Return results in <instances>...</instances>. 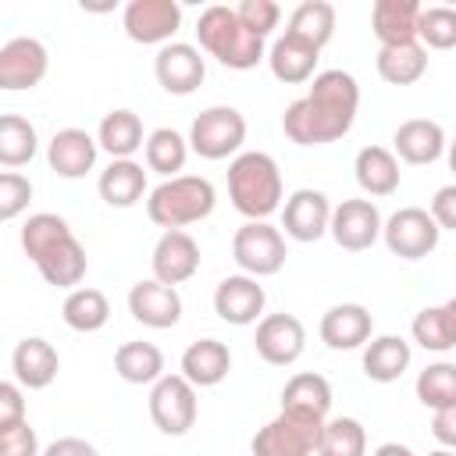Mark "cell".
<instances>
[{"instance_id":"1","label":"cell","mask_w":456,"mask_h":456,"mask_svg":"<svg viewBox=\"0 0 456 456\" xmlns=\"http://www.w3.org/2000/svg\"><path fill=\"white\" fill-rule=\"evenodd\" d=\"M360 110V86L349 71H317L306 96L292 100L281 114V128L296 146H324L342 139Z\"/></svg>"},{"instance_id":"2","label":"cell","mask_w":456,"mask_h":456,"mask_svg":"<svg viewBox=\"0 0 456 456\" xmlns=\"http://www.w3.org/2000/svg\"><path fill=\"white\" fill-rule=\"evenodd\" d=\"M21 249L25 256L36 264V271L43 274V281L57 285V289H78V281L86 278V249L75 239L71 224L61 214H32L21 224Z\"/></svg>"},{"instance_id":"3","label":"cell","mask_w":456,"mask_h":456,"mask_svg":"<svg viewBox=\"0 0 456 456\" xmlns=\"http://www.w3.org/2000/svg\"><path fill=\"white\" fill-rule=\"evenodd\" d=\"M228 196L246 221H267L274 210H281V196H285L278 160L264 150L239 153L228 164Z\"/></svg>"},{"instance_id":"4","label":"cell","mask_w":456,"mask_h":456,"mask_svg":"<svg viewBox=\"0 0 456 456\" xmlns=\"http://www.w3.org/2000/svg\"><path fill=\"white\" fill-rule=\"evenodd\" d=\"M196 39H200V50H207L214 61H221L232 71H249V68H256L267 57L264 39L253 36L239 21L235 7H224V4H214V7H207L200 14Z\"/></svg>"},{"instance_id":"5","label":"cell","mask_w":456,"mask_h":456,"mask_svg":"<svg viewBox=\"0 0 456 456\" xmlns=\"http://www.w3.org/2000/svg\"><path fill=\"white\" fill-rule=\"evenodd\" d=\"M214 203H217V192H214L210 178L178 175V178H164L157 189H150L146 217L164 232H185V224L210 217Z\"/></svg>"},{"instance_id":"6","label":"cell","mask_w":456,"mask_h":456,"mask_svg":"<svg viewBox=\"0 0 456 456\" xmlns=\"http://www.w3.org/2000/svg\"><path fill=\"white\" fill-rule=\"evenodd\" d=\"M324 420L328 417H317L310 410L281 406L274 420L256 428L249 449H253V456H317Z\"/></svg>"},{"instance_id":"7","label":"cell","mask_w":456,"mask_h":456,"mask_svg":"<svg viewBox=\"0 0 456 456\" xmlns=\"http://www.w3.org/2000/svg\"><path fill=\"white\" fill-rule=\"evenodd\" d=\"M242 142H246V118L228 103L200 110L189 125V150L200 153L203 160H224V157L235 160Z\"/></svg>"},{"instance_id":"8","label":"cell","mask_w":456,"mask_h":456,"mask_svg":"<svg viewBox=\"0 0 456 456\" xmlns=\"http://www.w3.org/2000/svg\"><path fill=\"white\" fill-rule=\"evenodd\" d=\"M232 256L242 274L249 278H271L285 267V235L271 221H246L232 239Z\"/></svg>"},{"instance_id":"9","label":"cell","mask_w":456,"mask_h":456,"mask_svg":"<svg viewBox=\"0 0 456 456\" xmlns=\"http://www.w3.org/2000/svg\"><path fill=\"white\" fill-rule=\"evenodd\" d=\"M200 413V399H196V385L182 374H164L153 388H150V417L157 424V431L178 438L196 424Z\"/></svg>"},{"instance_id":"10","label":"cell","mask_w":456,"mask_h":456,"mask_svg":"<svg viewBox=\"0 0 456 456\" xmlns=\"http://www.w3.org/2000/svg\"><path fill=\"white\" fill-rule=\"evenodd\" d=\"M438 235H442V228L435 224L431 210H424V207H399L381 228L388 253L399 260H424L428 253H435Z\"/></svg>"},{"instance_id":"11","label":"cell","mask_w":456,"mask_h":456,"mask_svg":"<svg viewBox=\"0 0 456 456\" xmlns=\"http://www.w3.org/2000/svg\"><path fill=\"white\" fill-rule=\"evenodd\" d=\"M121 25L132 43L167 46L182 25V7H178V0H132L121 11Z\"/></svg>"},{"instance_id":"12","label":"cell","mask_w":456,"mask_h":456,"mask_svg":"<svg viewBox=\"0 0 456 456\" xmlns=\"http://www.w3.org/2000/svg\"><path fill=\"white\" fill-rule=\"evenodd\" d=\"M50 71V53L36 36H14L0 46V89L18 93L32 89L46 78Z\"/></svg>"},{"instance_id":"13","label":"cell","mask_w":456,"mask_h":456,"mask_svg":"<svg viewBox=\"0 0 456 456\" xmlns=\"http://www.w3.org/2000/svg\"><path fill=\"white\" fill-rule=\"evenodd\" d=\"M153 75L164 93L171 96H189L203 86L207 78V61L192 43H167L153 57Z\"/></svg>"},{"instance_id":"14","label":"cell","mask_w":456,"mask_h":456,"mask_svg":"<svg viewBox=\"0 0 456 456\" xmlns=\"http://www.w3.org/2000/svg\"><path fill=\"white\" fill-rule=\"evenodd\" d=\"M381 214L370 200H342L331 210V228L328 235L346 249V253H363L381 239Z\"/></svg>"},{"instance_id":"15","label":"cell","mask_w":456,"mask_h":456,"mask_svg":"<svg viewBox=\"0 0 456 456\" xmlns=\"http://www.w3.org/2000/svg\"><path fill=\"white\" fill-rule=\"evenodd\" d=\"M256 353L264 363L271 367H289L303 356L306 349V328L296 314H267L256 324V338H253Z\"/></svg>"},{"instance_id":"16","label":"cell","mask_w":456,"mask_h":456,"mask_svg":"<svg viewBox=\"0 0 456 456\" xmlns=\"http://www.w3.org/2000/svg\"><path fill=\"white\" fill-rule=\"evenodd\" d=\"M264 303H267V292H264L260 278H249V274H228L214 289V314L235 328L260 324Z\"/></svg>"},{"instance_id":"17","label":"cell","mask_w":456,"mask_h":456,"mask_svg":"<svg viewBox=\"0 0 456 456\" xmlns=\"http://www.w3.org/2000/svg\"><path fill=\"white\" fill-rule=\"evenodd\" d=\"M331 200L321 189H296L281 203V228L296 242H317L331 228Z\"/></svg>"},{"instance_id":"18","label":"cell","mask_w":456,"mask_h":456,"mask_svg":"<svg viewBox=\"0 0 456 456\" xmlns=\"http://www.w3.org/2000/svg\"><path fill=\"white\" fill-rule=\"evenodd\" d=\"M128 314L146 328H175L182 321V296L175 285L146 278L128 289Z\"/></svg>"},{"instance_id":"19","label":"cell","mask_w":456,"mask_h":456,"mask_svg":"<svg viewBox=\"0 0 456 456\" xmlns=\"http://www.w3.org/2000/svg\"><path fill=\"white\" fill-rule=\"evenodd\" d=\"M374 338V317L363 303H335L321 317V342L328 349H360Z\"/></svg>"},{"instance_id":"20","label":"cell","mask_w":456,"mask_h":456,"mask_svg":"<svg viewBox=\"0 0 456 456\" xmlns=\"http://www.w3.org/2000/svg\"><path fill=\"white\" fill-rule=\"evenodd\" d=\"M153 278L164 285H182L200 271V246L189 232H164L150 256Z\"/></svg>"},{"instance_id":"21","label":"cell","mask_w":456,"mask_h":456,"mask_svg":"<svg viewBox=\"0 0 456 456\" xmlns=\"http://www.w3.org/2000/svg\"><path fill=\"white\" fill-rule=\"evenodd\" d=\"M96 153H100V142L86 128H61L46 142V164L61 178H86L96 164Z\"/></svg>"},{"instance_id":"22","label":"cell","mask_w":456,"mask_h":456,"mask_svg":"<svg viewBox=\"0 0 456 456\" xmlns=\"http://www.w3.org/2000/svg\"><path fill=\"white\" fill-rule=\"evenodd\" d=\"M445 146V128L431 118H410L392 132V153L406 164H435Z\"/></svg>"},{"instance_id":"23","label":"cell","mask_w":456,"mask_h":456,"mask_svg":"<svg viewBox=\"0 0 456 456\" xmlns=\"http://www.w3.org/2000/svg\"><path fill=\"white\" fill-rule=\"evenodd\" d=\"M11 370H14V381H18L21 388L39 392V388L53 385V378H57V370H61V356H57V349H53L46 338L28 335V338H21V342L14 346V353H11Z\"/></svg>"},{"instance_id":"24","label":"cell","mask_w":456,"mask_h":456,"mask_svg":"<svg viewBox=\"0 0 456 456\" xmlns=\"http://www.w3.org/2000/svg\"><path fill=\"white\" fill-rule=\"evenodd\" d=\"M420 4L417 0H374L370 7V28L381 46H399V43H420Z\"/></svg>"},{"instance_id":"25","label":"cell","mask_w":456,"mask_h":456,"mask_svg":"<svg viewBox=\"0 0 456 456\" xmlns=\"http://www.w3.org/2000/svg\"><path fill=\"white\" fill-rule=\"evenodd\" d=\"M317 57L321 50L296 39V36H278L267 50V68L278 82L285 86H299V82H310L314 71H317Z\"/></svg>"},{"instance_id":"26","label":"cell","mask_w":456,"mask_h":456,"mask_svg":"<svg viewBox=\"0 0 456 456\" xmlns=\"http://www.w3.org/2000/svg\"><path fill=\"white\" fill-rule=\"evenodd\" d=\"M232 370V349L217 338H200L182 353V378H189L196 388H214Z\"/></svg>"},{"instance_id":"27","label":"cell","mask_w":456,"mask_h":456,"mask_svg":"<svg viewBox=\"0 0 456 456\" xmlns=\"http://www.w3.org/2000/svg\"><path fill=\"white\" fill-rule=\"evenodd\" d=\"M353 171H356V185L367 192V196H392L403 182V171H399V157L385 146H363L353 160Z\"/></svg>"},{"instance_id":"28","label":"cell","mask_w":456,"mask_h":456,"mask_svg":"<svg viewBox=\"0 0 456 456\" xmlns=\"http://www.w3.org/2000/svg\"><path fill=\"white\" fill-rule=\"evenodd\" d=\"M96 142H100V150L110 153V160H132V153L146 146L139 114L128 110V107L107 110L103 121H100V128H96Z\"/></svg>"},{"instance_id":"29","label":"cell","mask_w":456,"mask_h":456,"mask_svg":"<svg viewBox=\"0 0 456 456\" xmlns=\"http://www.w3.org/2000/svg\"><path fill=\"white\" fill-rule=\"evenodd\" d=\"M96 189H100V200L107 207H118V210L135 207L146 196V171L139 160H110L100 171Z\"/></svg>"},{"instance_id":"30","label":"cell","mask_w":456,"mask_h":456,"mask_svg":"<svg viewBox=\"0 0 456 456\" xmlns=\"http://www.w3.org/2000/svg\"><path fill=\"white\" fill-rule=\"evenodd\" d=\"M410 342L399 338V335H374L367 346H363V374L378 385H388V381H399L410 367Z\"/></svg>"},{"instance_id":"31","label":"cell","mask_w":456,"mask_h":456,"mask_svg":"<svg viewBox=\"0 0 456 456\" xmlns=\"http://www.w3.org/2000/svg\"><path fill=\"white\" fill-rule=\"evenodd\" d=\"M114 370L128 385H157L164 378V353L160 346L142 342V338L121 342L114 353Z\"/></svg>"},{"instance_id":"32","label":"cell","mask_w":456,"mask_h":456,"mask_svg":"<svg viewBox=\"0 0 456 456\" xmlns=\"http://www.w3.org/2000/svg\"><path fill=\"white\" fill-rule=\"evenodd\" d=\"M378 75L388 86H413L428 71V50L420 43H399V46H381L378 50Z\"/></svg>"},{"instance_id":"33","label":"cell","mask_w":456,"mask_h":456,"mask_svg":"<svg viewBox=\"0 0 456 456\" xmlns=\"http://www.w3.org/2000/svg\"><path fill=\"white\" fill-rule=\"evenodd\" d=\"M61 317L71 331H100L107 321H110V303L100 289H89V285H78L64 296V306H61Z\"/></svg>"},{"instance_id":"34","label":"cell","mask_w":456,"mask_h":456,"mask_svg":"<svg viewBox=\"0 0 456 456\" xmlns=\"http://www.w3.org/2000/svg\"><path fill=\"white\" fill-rule=\"evenodd\" d=\"M285 36H296L310 46H328L335 36V7L328 0H303L292 14H289V28Z\"/></svg>"},{"instance_id":"35","label":"cell","mask_w":456,"mask_h":456,"mask_svg":"<svg viewBox=\"0 0 456 456\" xmlns=\"http://www.w3.org/2000/svg\"><path fill=\"white\" fill-rule=\"evenodd\" d=\"M142 153H146V167L150 171H157L164 178H178V171L189 160V139L182 132H175V128H153L146 135Z\"/></svg>"},{"instance_id":"36","label":"cell","mask_w":456,"mask_h":456,"mask_svg":"<svg viewBox=\"0 0 456 456\" xmlns=\"http://www.w3.org/2000/svg\"><path fill=\"white\" fill-rule=\"evenodd\" d=\"M281 406L289 410H310L317 417H328L331 410V385L324 374H314V370H303V374H292L281 388Z\"/></svg>"},{"instance_id":"37","label":"cell","mask_w":456,"mask_h":456,"mask_svg":"<svg viewBox=\"0 0 456 456\" xmlns=\"http://www.w3.org/2000/svg\"><path fill=\"white\" fill-rule=\"evenodd\" d=\"M36 150H39V135H36L32 121L21 114H4L0 118V164L21 167L36 157Z\"/></svg>"},{"instance_id":"38","label":"cell","mask_w":456,"mask_h":456,"mask_svg":"<svg viewBox=\"0 0 456 456\" xmlns=\"http://www.w3.org/2000/svg\"><path fill=\"white\" fill-rule=\"evenodd\" d=\"M317 456H367V431L356 417H331L324 420Z\"/></svg>"},{"instance_id":"39","label":"cell","mask_w":456,"mask_h":456,"mask_svg":"<svg viewBox=\"0 0 456 456\" xmlns=\"http://www.w3.org/2000/svg\"><path fill=\"white\" fill-rule=\"evenodd\" d=\"M417 399L431 410L456 406V363H449V360L428 363L417 374Z\"/></svg>"},{"instance_id":"40","label":"cell","mask_w":456,"mask_h":456,"mask_svg":"<svg viewBox=\"0 0 456 456\" xmlns=\"http://www.w3.org/2000/svg\"><path fill=\"white\" fill-rule=\"evenodd\" d=\"M413 342L420 349H431V353H445V349H456V335H452V324H449V314L445 306H424L413 324Z\"/></svg>"},{"instance_id":"41","label":"cell","mask_w":456,"mask_h":456,"mask_svg":"<svg viewBox=\"0 0 456 456\" xmlns=\"http://www.w3.org/2000/svg\"><path fill=\"white\" fill-rule=\"evenodd\" d=\"M417 39L424 50H452L456 46V7H449V4L424 7Z\"/></svg>"},{"instance_id":"42","label":"cell","mask_w":456,"mask_h":456,"mask_svg":"<svg viewBox=\"0 0 456 456\" xmlns=\"http://www.w3.org/2000/svg\"><path fill=\"white\" fill-rule=\"evenodd\" d=\"M235 14H239V21H242L253 36H260V39H267V36L278 28V21H281V7H278L274 0H242V4L235 7Z\"/></svg>"},{"instance_id":"43","label":"cell","mask_w":456,"mask_h":456,"mask_svg":"<svg viewBox=\"0 0 456 456\" xmlns=\"http://www.w3.org/2000/svg\"><path fill=\"white\" fill-rule=\"evenodd\" d=\"M32 200V182L18 171H4L0 175V217L4 221H14Z\"/></svg>"},{"instance_id":"44","label":"cell","mask_w":456,"mask_h":456,"mask_svg":"<svg viewBox=\"0 0 456 456\" xmlns=\"http://www.w3.org/2000/svg\"><path fill=\"white\" fill-rule=\"evenodd\" d=\"M0 456H43L39 452V438L28 428V420L0 431Z\"/></svg>"},{"instance_id":"45","label":"cell","mask_w":456,"mask_h":456,"mask_svg":"<svg viewBox=\"0 0 456 456\" xmlns=\"http://www.w3.org/2000/svg\"><path fill=\"white\" fill-rule=\"evenodd\" d=\"M25 420V399H21V385L18 381H4L0 385V431L14 428Z\"/></svg>"},{"instance_id":"46","label":"cell","mask_w":456,"mask_h":456,"mask_svg":"<svg viewBox=\"0 0 456 456\" xmlns=\"http://www.w3.org/2000/svg\"><path fill=\"white\" fill-rule=\"evenodd\" d=\"M431 217L442 232H456V182L452 185H442L435 196H431Z\"/></svg>"},{"instance_id":"47","label":"cell","mask_w":456,"mask_h":456,"mask_svg":"<svg viewBox=\"0 0 456 456\" xmlns=\"http://www.w3.org/2000/svg\"><path fill=\"white\" fill-rule=\"evenodd\" d=\"M431 435L442 449H456V406H445V410H435L431 417Z\"/></svg>"},{"instance_id":"48","label":"cell","mask_w":456,"mask_h":456,"mask_svg":"<svg viewBox=\"0 0 456 456\" xmlns=\"http://www.w3.org/2000/svg\"><path fill=\"white\" fill-rule=\"evenodd\" d=\"M43 456H100V452H96L93 442H86V438H78V435H64V438H57V442H50V445L43 449Z\"/></svg>"},{"instance_id":"49","label":"cell","mask_w":456,"mask_h":456,"mask_svg":"<svg viewBox=\"0 0 456 456\" xmlns=\"http://www.w3.org/2000/svg\"><path fill=\"white\" fill-rule=\"evenodd\" d=\"M374 456H413V449L410 445H399V442H385V445L374 449Z\"/></svg>"},{"instance_id":"50","label":"cell","mask_w":456,"mask_h":456,"mask_svg":"<svg viewBox=\"0 0 456 456\" xmlns=\"http://www.w3.org/2000/svg\"><path fill=\"white\" fill-rule=\"evenodd\" d=\"M442 306H445V314H449V324H452V335H456V296H452V299H445Z\"/></svg>"},{"instance_id":"51","label":"cell","mask_w":456,"mask_h":456,"mask_svg":"<svg viewBox=\"0 0 456 456\" xmlns=\"http://www.w3.org/2000/svg\"><path fill=\"white\" fill-rule=\"evenodd\" d=\"M445 157H449V171L456 175V139H452V142L445 146Z\"/></svg>"},{"instance_id":"52","label":"cell","mask_w":456,"mask_h":456,"mask_svg":"<svg viewBox=\"0 0 456 456\" xmlns=\"http://www.w3.org/2000/svg\"><path fill=\"white\" fill-rule=\"evenodd\" d=\"M428 456H456V449H435V452H428Z\"/></svg>"},{"instance_id":"53","label":"cell","mask_w":456,"mask_h":456,"mask_svg":"<svg viewBox=\"0 0 456 456\" xmlns=\"http://www.w3.org/2000/svg\"><path fill=\"white\" fill-rule=\"evenodd\" d=\"M452 7H456V4H452Z\"/></svg>"}]
</instances>
